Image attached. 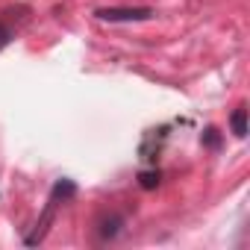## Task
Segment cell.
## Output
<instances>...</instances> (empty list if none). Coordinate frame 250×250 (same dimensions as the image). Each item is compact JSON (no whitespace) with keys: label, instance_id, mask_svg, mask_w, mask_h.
Segmentation results:
<instances>
[{"label":"cell","instance_id":"1","mask_svg":"<svg viewBox=\"0 0 250 250\" xmlns=\"http://www.w3.org/2000/svg\"><path fill=\"white\" fill-rule=\"evenodd\" d=\"M100 21H109V24H121V21H147L153 18L156 12L150 6H103L94 12Z\"/></svg>","mask_w":250,"mask_h":250},{"label":"cell","instance_id":"2","mask_svg":"<svg viewBox=\"0 0 250 250\" xmlns=\"http://www.w3.org/2000/svg\"><path fill=\"white\" fill-rule=\"evenodd\" d=\"M56 206L59 203H53V200H47V206H44V212H42V218H39V224H36V229L27 235V244H39L44 235H47V229H50V224H53V215H56Z\"/></svg>","mask_w":250,"mask_h":250},{"label":"cell","instance_id":"3","mask_svg":"<svg viewBox=\"0 0 250 250\" xmlns=\"http://www.w3.org/2000/svg\"><path fill=\"white\" fill-rule=\"evenodd\" d=\"M74 194H77L74 180H56L53 188H50V200H53V203H65V200H71Z\"/></svg>","mask_w":250,"mask_h":250},{"label":"cell","instance_id":"4","mask_svg":"<svg viewBox=\"0 0 250 250\" xmlns=\"http://www.w3.org/2000/svg\"><path fill=\"white\" fill-rule=\"evenodd\" d=\"M121 227H124V221H121V215H109V218H103L100 224H97V235L106 241V238H115L118 232H121Z\"/></svg>","mask_w":250,"mask_h":250},{"label":"cell","instance_id":"5","mask_svg":"<svg viewBox=\"0 0 250 250\" xmlns=\"http://www.w3.org/2000/svg\"><path fill=\"white\" fill-rule=\"evenodd\" d=\"M229 130H232L235 139H244V136H247V109H244V106H238V109L229 115Z\"/></svg>","mask_w":250,"mask_h":250},{"label":"cell","instance_id":"6","mask_svg":"<svg viewBox=\"0 0 250 250\" xmlns=\"http://www.w3.org/2000/svg\"><path fill=\"white\" fill-rule=\"evenodd\" d=\"M139 186H142L145 191H153V188L159 186V171H142V174H139Z\"/></svg>","mask_w":250,"mask_h":250},{"label":"cell","instance_id":"7","mask_svg":"<svg viewBox=\"0 0 250 250\" xmlns=\"http://www.w3.org/2000/svg\"><path fill=\"white\" fill-rule=\"evenodd\" d=\"M203 145H206V147H212V150H215V147H221V136H218V130H215V127H209V130L203 133Z\"/></svg>","mask_w":250,"mask_h":250},{"label":"cell","instance_id":"8","mask_svg":"<svg viewBox=\"0 0 250 250\" xmlns=\"http://www.w3.org/2000/svg\"><path fill=\"white\" fill-rule=\"evenodd\" d=\"M15 39V33H12V27H6V24H0V50H3L9 42Z\"/></svg>","mask_w":250,"mask_h":250}]
</instances>
